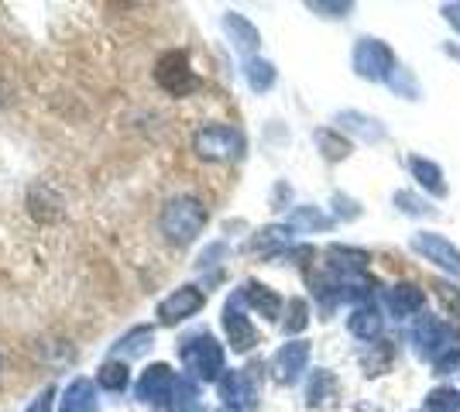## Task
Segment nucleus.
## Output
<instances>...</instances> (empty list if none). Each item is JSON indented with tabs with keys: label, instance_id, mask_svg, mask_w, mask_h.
I'll return each instance as SVG.
<instances>
[{
	"label": "nucleus",
	"instance_id": "dca6fc26",
	"mask_svg": "<svg viewBox=\"0 0 460 412\" xmlns=\"http://www.w3.org/2000/svg\"><path fill=\"white\" fill-rule=\"evenodd\" d=\"M52 395H56V389H45V392H41L24 412H49V409H52Z\"/></svg>",
	"mask_w": 460,
	"mask_h": 412
},
{
	"label": "nucleus",
	"instance_id": "9d476101",
	"mask_svg": "<svg viewBox=\"0 0 460 412\" xmlns=\"http://www.w3.org/2000/svg\"><path fill=\"white\" fill-rule=\"evenodd\" d=\"M96 381H100V389H107V392H124V389H128V381H131L128 364H124V361H117V357H111V361L100 368Z\"/></svg>",
	"mask_w": 460,
	"mask_h": 412
},
{
	"label": "nucleus",
	"instance_id": "ddd939ff",
	"mask_svg": "<svg viewBox=\"0 0 460 412\" xmlns=\"http://www.w3.org/2000/svg\"><path fill=\"white\" fill-rule=\"evenodd\" d=\"M224 24H227V31H234V35H237V45H241V48H254V45H258V31H254V28H251L244 18L230 14Z\"/></svg>",
	"mask_w": 460,
	"mask_h": 412
},
{
	"label": "nucleus",
	"instance_id": "2eb2a0df",
	"mask_svg": "<svg viewBox=\"0 0 460 412\" xmlns=\"http://www.w3.org/2000/svg\"><path fill=\"white\" fill-rule=\"evenodd\" d=\"M248 79H251V86H254V90H265V86L271 83V66L269 62H251Z\"/></svg>",
	"mask_w": 460,
	"mask_h": 412
},
{
	"label": "nucleus",
	"instance_id": "f03ea898",
	"mask_svg": "<svg viewBox=\"0 0 460 412\" xmlns=\"http://www.w3.org/2000/svg\"><path fill=\"white\" fill-rule=\"evenodd\" d=\"M182 364L190 368L196 378H203V381H213L217 374H220V364H224V354L217 347V340L210 334H192L182 340Z\"/></svg>",
	"mask_w": 460,
	"mask_h": 412
},
{
	"label": "nucleus",
	"instance_id": "1a4fd4ad",
	"mask_svg": "<svg viewBox=\"0 0 460 412\" xmlns=\"http://www.w3.org/2000/svg\"><path fill=\"white\" fill-rule=\"evenodd\" d=\"M152 340H155L152 327H135V330H128V334L117 340L114 357H137V354H145L152 347Z\"/></svg>",
	"mask_w": 460,
	"mask_h": 412
},
{
	"label": "nucleus",
	"instance_id": "39448f33",
	"mask_svg": "<svg viewBox=\"0 0 460 412\" xmlns=\"http://www.w3.org/2000/svg\"><path fill=\"white\" fill-rule=\"evenodd\" d=\"M179 389V381H175V374L169 364H152L148 372L137 378V399L141 402H165V399H172V392Z\"/></svg>",
	"mask_w": 460,
	"mask_h": 412
},
{
	"label": "nucleus",
	"instance_id": "f8f14e48",
	"mask_svg": "<svg viewBox=\"0 0 460 412\" xmlns=\"http://www.w3.org/2000/svg\"><path fill=\"white\" fill-rule=\"evenodd\" d=\"M224 323H227L230 344H234L237 351H248V347H251V340H254V337H251V327H248V323H244L241 316L234 313L230 306H227V313H224Z\"/></svg>",
	"mask_w": 460,
	"mask_h": 412
},
{
	"label": "nucleus",
	"instance_id": "f3484780",
	"mask_svg": "<svg viewBox=\"0 0 460 412\" xmlns=\"http://www.w3.org/2000/svg\"><path fill=\"white\" fill-rule=\"evenodd\" d=\"M175 412H203V409L196 406V399H192V392L186 389V395H182V399L175 402Z\"/></svg>",
	"mask_w": 460,
	"mask_h": 412
},
{
	"label": "nucleus",
	"instance_id": "9b49d317",
	"mask_svg": "<svg viewBox=\"0 0 460 412\" xmlns=\"http://www.w3.org/2000/svg\"><path fill=\"white\" fill-rule=\"evenodd\" d=\"M303 361H306V347L303 344H288L286 351L275 357V368H279V378H296V372L303 368Z\"/></svg>",
	"mask_w": 460,
	"mask_h": 412
},
{
	"label": "nucleus",
	"instance_id": "7ed1b4c3",
	"mask_svg": "<svg viewBox=\"0 0 460 412\" xmlns=\"http://www.w3.org/2000/svg\"><path fill=\"white\" fill-rule=\"evenodd\" d=\"M155 83H158L165 93H172V97H182V93L199 90V79L192 76L186 52H165L162 59L155 62Z\"/></svg>",
	"mask_w": 460,
	"mask_h": 412
},
{
	"label": "nucleus",
	"instance_id": "6e6552de",
	"mask_svg": "<svg viewBox=\"0 0 460 412\" xmlns=\"http://www.w3.org/2000/svg\"><path fill=\"white\" fill-rule=\"evenodd\" d=\"M28 203H31V214L39 216V220H58V216L66 214V210H62V197L52 193L49 186H35Z\"/></svg>",
	"mask_w": 460,
	"mask_h": 412
},
{
	"label": "nucleus",
	"instance_id": "f257e3e1",
	"mask_svg": "<svg viewBox=\"0 0 460 412\" xmlns=\"http://www.w3.org/2000/svg\"><path fill=\"white\" fill-rule=\"evenodd\" d=\"M207 224V206L192 197H175L162 206V216H158V227L162 234L169 237L172 244H190L199 237Z\"/></svg>",
	"mask_w": 460,
	"mask_h": 412
},
{
	"label": "nucleus",
	"instance_id": "20e7f679",
	"mask_svg": "<svg viewBox=\"0 0 460 412\" xmlns=\"http://www.w3.org/2000/svg\"><path fill=\"white\" fill-rule=\"evenodd\" d=\"M192 148H196V155L199 158H210V162H230V158L241 155L244 141H241V135H237L234 127L210 124V127H203V131L196 135Z\"/></svg>",
	"mask_w": 460,
	"mask_h": 412
},
{
	"label": "nucleus",
	"instance_id": "0eeeda50",
	"mask_svg": "<svg viewBox=\"0 0 460 412\" xmlns=\"http://www.w3.org/2000/svg\"><path fill=\"white\" fill-rule=\"evenodd\" d=\"M62 412H96L93 381L90 378H76L66 389V395H62Z\"/></svg>",
	"mask_w": 460,
	"mask_h": 412
},
{
	"label": "nucleus",
	"instance_id": "4468645a",
	"mask_svg": "<svg viewBox=\"0 0 460 412\" xmlns=\"http://www.w3.org/2000/svg\"><path fill=\"white\" fill-rule=\"evenodd\" d=\"M248 295H251V302L254 306H261L269 316H275V310H279V299L271 293H265V285H248Z\"/></svg>",
	"mask_w": 460,
	"mask_h": 412
},
{
	"label": "nucleus",
	"instance_id": "423d86ee",
	"mask_svg": "<svg viewBox=\"0 0 460 412\" xmlns=\"http://www.w3.org/2000/svg\"><path fill=\"white\" fill-rule=\"evenodd\" d=\"M199 306H203V293H199L196 285H182V289H175L169 299L158 302V320H162V323H179V320H186V316L196 313Z\"/></svg>",
	"mask_w": 460,
	"mask_h": 412
}]
</instances>
